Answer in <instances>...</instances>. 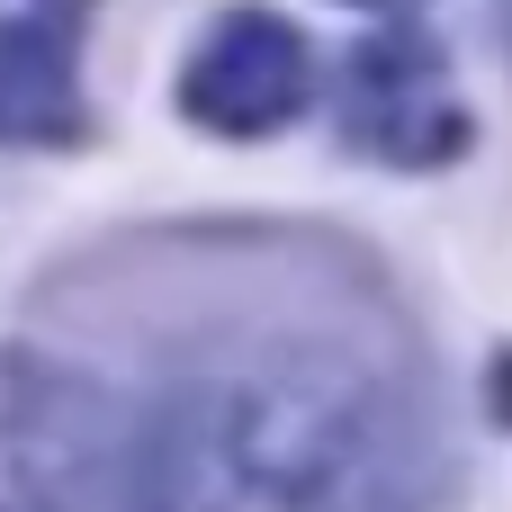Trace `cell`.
Returning <instances> with one entry per match:
<instances>
[{"label": "cell", "instance_id": "obj_1", "mask_svg": "<svg viewBox=\"0 0 512 512\" xmlns=\"http://www.w3.org/2000/svg\"><path fill=\"white\" fill-rule=\"evenodd\" d=\"M162 512H423V441L333 360H270L180 396L153 450Z\"/></svg>", "mask_w": 512, "mask_h": 512}, {"label": "cell", "instance_id": "obj_2", "mask_svg": "<svg viewBox=\"0 0 512 512\" xmlns=\"http://www.w3.org/2000/svg\"><path fill=\"white\" fill-rule=\"evenodd\" d=\"M306 99V36L279 9H225L180 72V108L216 135H270Z\"/></svg>", "mask_w": 512, "mask_h": 512}, {"label": "cell", "instance_id": "obj_3", "mask_svg": "<svg viewBox=\"0 0 512 512\" xmlns=\"http://www.w3.org/2000/svg\"><path fill=\"white\" fill-rule=\"evenodd\" d=\"M63 126V45L36 27L0 36V135H45Z\"/></svg>", "mask_w": 512, "mask_h": 512}, {"label": "cell", "instance_id": "obj_4", "mask_svg": "<svg viewBox=\"0 0 512 512\" xmlns=\"http://www.w3.org/2000/svg\"><path fill=\"white\" fill-rule=\"evenodd\" d=\"M486 378H495V423L512 432V351H495V369H486Z\"/></svg>", "mask_w": 512, "mask_h": 512}]
</instances>
